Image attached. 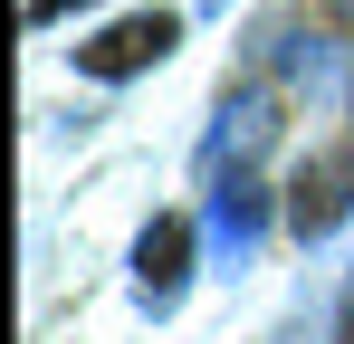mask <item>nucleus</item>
I'll return each mask as SVG.
<instances>
[{"mask_svg": "<svg viewBox=\"0 0 354 344\" xmlns=\"http://www.w3.org/2000/svg\"><path fill=\"white\" fill-rule=\"evenodd\" d=\"M182 48V19L173 10H134V19H115V29H96V39H77V77H134V67H163V57Z\"/></svg>", "mask_w": 354, "mask_h": 344, "instance_id": "nucleus-1", "label": "nucleus"}, {"mask_svg": "<svg viewBox=\"0 0 354 344\" xmlns=\"http://www.w3.org/2000/svg\"><path fill=\"white\" fill-rule=\"evenodd\" d=\"M259 229H268V182H259V172H221V182H211V211H201L211 258H221V268H249Z\"/></svg>", "mask_w": 354, "mask_h": 344, "instance_id": "nucleus-2", "label": "nucleus"}, {"mask_svg": "<svg viewBox=\"0 0 354 344\" xmlns=\"http://www.w3.org/2000/svg\"><path fill=\"white\" fill-rule=\"evenodd\" d=\"M268 134H278V106H268L259 86L221 96L211 134H201V172H211V182H221V172H249V153H268Z\"/></svg>", "mask_w": 354, "mask_h": 344, "instance_id": "nucleus-3", "label": "nucleus"}, {"mask_svg": "<svg viewBox=\"0 0 354 344\" xmlns=\"http://www.w3.org/2000/svg\"><path fill=\"white\" fill-rule=\"evenodd\" d=\"M182 287H192V220H153L134 239V306L144 316H173Z\"/></svg>", "mask_w": 354, "mask_h": 344, "instance_id": "nucleus-4", "label": "nucleus"}, {"mask_svg": "<svg viewBox=\"0 0 354 344\" xmlns=\"http://www.w3.org/2000/svg\"><path fill=\"white\" fill-rule=\"evenodd\" d=\"M354 220V144L345 153H316V163L297 172V201H288V229L297 239H326V229Z\"/></svg>", "mask_w": 354, "mask_h": 344, "instance_id": "nucleus-5", "label": "nucleus"}, {"mask_svg": "<svg viewBox=\"0 0 354 344\" xmlns=\"http://www.w3.org/2000/svg\"><path fill=\"white\" fill-rule=\"evenodd\" d=\"M259 48L278 57V67H288V86H306V96H335V86H345V57H335V39H326V29H297V19H278Z\"/></svg>", "mask_w": 354, "mask_h": 344, "instance_id": "nucleus-6", "label": "nucleus"}, {"mask_svg": "<svg viewBox=\"0 0 354 344\" xmlns=\"http://www.w3.org/2000/svg\"><path fill=\"white\" fill-rule=\"evenodd\" d=\"M77 10H96V0H29V29H58V19H77Z\"/></svg>", "mask_w": 354, "mask_h": 344, "instance_id": "nucleus-7", "label": "nucleus"}, {"mask_svg": "<svg viewBox=\"0 0 354 344\" xmlns=\"http://www.w3.org/2000/svg\"><path fill=\"white\" fill-rule=\"evenodd\" d=\"M335 10H354V0H335Z\"/></svg>", "mask_w": 354, "mask_h": 344, "instance_id": "nucleus-8", "label": "nucleus"}]
</instances>
